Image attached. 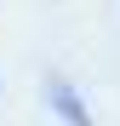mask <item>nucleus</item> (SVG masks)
<instances>
[{"label":"nucleus","instance_id":"f257e3e1","mask_svg":"<svg viewBox=\"0 0 120 126\" xmlns=\"http://www.w3.org/2000/svg\"><path fill=\"white\" fill-rule=\"evenodd\" d=\"M46 92H52V103H57V115H63L69 126H92V115H86V97H80V92L69 86L63 75H52V86H46Z\"/></svg>","mask_w":120,"mask_h":126}]
</instances>
